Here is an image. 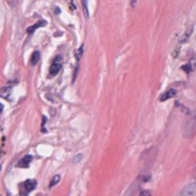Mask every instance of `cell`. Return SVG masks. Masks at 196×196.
<instances>
[{
    "label": "cell",
    "mask_w": 196,
    "mask_h": 196,
    "mask_svg": "<svg viewBox=\"0 0 196 196\" xmlns=\"http://www.w3.org/2000/svg\"><path fill=\"white\" fill-rule=\"evenodd\" d=\"M196 134V109L189 114L184 125V136L191 138Z\"/></svg>",
    "instance_id": "cell-1"
},
{
    "label": "cell",
    "mask_w": 196,
    "mask_h": 196,
    "mask_svg": "<svg viewBox=\"0 0 196 196\" xmlns=\"http://www.w3.org/2000/svg\"><path fill=\"white\" fill-rule=\"evenodd\" d=\"M61 65H62L61 57L57 56V57H55L52 64H51V66H50V69H49L50 75L54 77V76H56L57 74H59L60 69H61Z\"/></svg>",
    "instance_id": "cell-2"
},
{
    "label": "cell",
    "mask_w": 196,
    "mask_h": 196,
    "mask_svg": "<svg viewBox=\"0 0 196 196\" xmlns=\"http://www.w3.org/2000/svg\"><path fill=\"white\" fill-rule=\"evenodd\" d=\"M144 155L146 156H147V155H149L150 157H152L153 156V149L151 148V149H148V151H146V153H144ZM142 159H144V165H147V164H151L152 163V159H149V158H142Z\"/></svg>",
    "instance_id": "cell-9"
},
{
    "label": "cell",
    "mask_w": 196,
    "mask_h": 196,
    "mask_svg": "<svg viewBox=\"0 0 196 196\" xmlns=\"http://www.w3.org/2000/svg\"><path fill=\"white\" fill-rule=\"evenodd\" d=\"M83 48H84V45L82 44L81 46H80L79 49L75 52V57H76V59L78 60H79L80 59H81V56L83 54Z\"/></svg>",
    "instance_id": "cell-11"
},
{
    "label": "cell",
    "mask_w": 196,
    "mask_h": 196,
    "mask_svg": "<svg viewBox=\"0 0 196 196\" xmlns=\"http://www.w3.org/2000/svg\"><path fill=\"white\" fill-rule=\"evenodd\" d=\"M39 57H40V53L38 52V51H35V52L32 54L31 59H30V62L32 65L35 66L36 64H37L38 60H39Z\"/></svg>",
    "instance_id": "cell-8"
},
{
    "label": "cell",
    "mask_w": 196,
    "mask_h": 196,
    "mask_svg": "<svg viewBox=\"0 0 196 196\" xmlns=\"http://www.w3.org/2000/svg\"><path fill=\"white\" fill-rule=\"evenodd\" d=\"M45 25H46V21L42 20V19H41V20L38 21L37 24H35V25H33V26H31V27H29L27 32H28L29 34H33L34 32L37 30V29L40 28V27H43V26H45Z\"/></svg>",
    "instance_id": "cell-7"
},
{
    "label": "cell",
    "mask_w": 196,
    "mask_h": 196,
    "mask_svg": "<svg viewBox=\"0 0 196 196\" xmlns=\"http://www.w3.org/2000/svg\"><path fill=\"white\" fill-rule=\"evenodd\" d=\"M82 158H83V155L82 154H78V155H76L75 156V158H74V160H73V163H75V164H78V163H79L80 161L82 160Z\"/></svg>",
    "instance_id": "cell-14"
},
{
    "label": "cell",
    "mask_w": 196,
    "mask_h": 196,
    "mask_svg": "<svg viewBox=\"0 0 196 196\" xmlns=\"http://www.w3.org/2000/svg\"><path fill=\"white\" fill-rule=\"evenodd\" d=\"M7 2L12 6V7H14V6L17 5V0H7Z\"/></svg>",
    "instance_id": "cell-15"
},
{
    "label": "cell",
    "mask_w": 196,
    "mask_h": 196,
    "mask_svg": "<svg viewBox=\"0 0 196 196\" xmlns=\"http://www.w3.org/2000/svg\"><path fill=\"white\" fill-rule=\"evenodd\" d=\"M179 195L183 196H196V183L188 185L179 192Z\"/></svg>",
    "instance_id": "cell-3"
},
{
    "label": "cell",
    "mask_w": 196,
    "mask_h": 196,
    "mask_svg": "<svg viewBox=\"0 0 196 196\" xmlns=\"http://www.w3.org/2000/svg\"><path fill=\"white\" fill-rule=\"evenodd\" d=\"M33 161V156L31 155H26L24 156L23 158H22L19 162L17 163V166L18 168H26L29 166V165H30V163Z\"/></svg>",
    "instance_id": "cell-6"
},
{
    "label": "cell",
    "mask_w": 196,
    "mask_h": 196,
    "mask_svg": "<svg viewBox=\"0 0 196 196\" xmlns=\"http://www.w3.org/2000/svg\"><path fill=\"white\" fill-rule=\"evenodd\" d=\"M82 1V8H83V12L85 14L86 17H89L88 14V0H81Z\"/></svg>",
    "instance_id": "cell-13"
},
{
    "label": "cell",
    "mask_w": 196,
    "mask_h": 196,
    "mask_svg": "<svg viewBox=\"0 0 196 196\" xmlns=\"http://www.w3.org/2000/svg\"><path fill=\"white\" fill-rule=\"evenodd\" d=\"M37 185V183L35 179H28L24 182V184H23L24 188L26 189L27 192H30L32 190H34V189L36 188Z\"/></svg>",
    "instance_id": "cell-5"
},
{
    "label": "cell",
    "mask_w": 196,
    "mask_h": 196,
    "mask_svg": "<svg viewBox=\"0 0 196 196\" xmlns=\"http://www.w3.org/2000/svg\"><path fill=\"white\" fill-rule=\"evenodd\" d=\"M2 110H3V105H2L1 104H0V113H1V112H2Z\"/></svg>",
    "instance_id": "cell-17"
},
{
    "label": "cell",
    "mask_w": 196,
    "mask_h": 196,
    "mask_svg": "<svg viewBox=\"0 0 196 196\" xmlns=\"http://www.w3.org/2000/svg\"><path fill=\"white\" fill-rule=\"evenodd\" d=\"M176 95V90L173 89V88H170L168 90H166V92H164L162 95H161L160 97V101H165L166 99H169L173 98L174 96Z\"/></svg>",
    "instance_id": "cell-4"
},
{
    "label": "cell",
    "mask_w": 196,
    "mask_h": 196,
    "mask_svg": "<svg viewBox=\"0 0 196 196\" xmlns=\"http://www.w3.org/2000/svg\"><path fill=\"white\" fill-rule=\"evenodd\" d=\"M140 195H141V196H143V195H147V196H149V195H151V193H150L149 191H146V190H144V191L141 192Z\"/></svg>",
    "instance_id": "cell-16"
},
{
    "label": "cell",
    "mask_w": 196,
    "mask_h": 196,
    "mask_svg": "<svg viewBox=\"0 0 196 196\" xmlns=\"http://www.w3.org/2000/svg\"><path fill=\"white\" fill-rule=\"evenodd\" d=\"M10 94H11V89L10 88H2L1 91H0V95H1L2 98L7 99V97H9Z\"/></svg>",
    "instance_id": "cell-12"
},
{
    "label": "cell",
    "mask_w": 196,
    "mask_h": 196,
    "mask_svg": "<svg viewBox=\"0 0 196 196\" xmlns=\"http://www.w3.org/2000/svg\"><path fill=\"white\" fill-rule=\"evenodd\" d=\"M60 181V176L59 175H55L54 177L51 179L49 188H53L54 186H56L57 184H59V182Z\"/></svg>",
    "instance_id": "cell-10"
}]
</instances>
